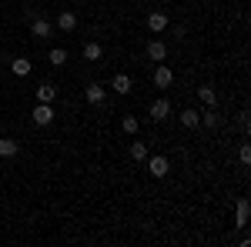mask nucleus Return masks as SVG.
<instances>
[{"mask_svg":"<svg viewBox=\"0 0 251 247\" xmlns=\"http://www.w3.org/2000/svg\"><path fill=\"white\" fill-rule=\"evenodd\" d=\"M100 57H104V47L97 40H87L84 44V60H100Z\"/></svg>","mask_w":251,"mask_h":247,"instance_id":"nucleus-11","label":"nucleus"},{"mask_svg":"<svg viewBox=\"0 0 251 247\" xmlns=\"http://www.w3.org/2000/svg\"><path fill=\"white\" fill-rule=\"evenodd\" d=\"M234 221H238V227L248 224V201H238V214H234Z\"/></svg>","mask_w":251,"mask_h":247,"instance_id":"nucleus-19","label":"nucleus"},{"mask_svg":"<svg viewBox=\"0 0 251 247\" xmlns=\"http://www.w3.org/2000/svg\"><path fill=\"white\" fill-rule=\"evenodd\" d=\"M20 144L17 140H10V137H0V157H17Z\"/></svg>","mask_w":251,"mask_h":247,"instance_id":"nucleus-13","label":"nucleus"},{"mask_svg":"<svg viewBox=\"0 0 251 247\" xmlns=\"http://www.w3.org/2000/svg\"><path fill=\"white\" fill-rule=\"evenodd\" d=\"M198 117H201V124H204V127H211V131L218 127V114H214V107H208L204 114H198Z\"/></svg>","mask_w":251,"mask_h":247,"instance_id":"nucleus-20","label":"nucleus"},{"mask_svg":"<svg viewBox=\"0 0 251 247\" xmlns=\"http://www.w3.org/2000/svg\"><path fill=\"white\" fill-rule=\"evenodd\" d=\"M104 94H107V90H104L100 84H87V87H84V100H87V104H104Z\"/></svg>","mask_w":251,"mask_h":247,"instance_id":"nucleus-6","label":"nucleus"},{"mask_svg":"<svg viewBox=\"0 0 251 247\" xmlns=\"http://www.w3.org/2000/svg\"><path fill=\"white\" fill-rule=\"evenodd\" d=\"M131 157H134V160H148V144H144V140H134V144H131Z\"/></svg>","mask_w":251,"mask_h":247,"instance_id":"nucleus-18","label":"nucleus"},{"mask_svg":"<svg viewBox=\"0 0 251 247\" xmlns=\"http://www.w3.org/2000/svg\"><path fill=\"white\" fill-rule=\"evenodd\" d=\"M30 67H34V64H30L27 57H17V60H10V70H14V77H27V74H30Z\"/></svg>","mask_w":251,"mask_h":247,"instance_id":"nucleus-12","label":"nucleus"},{"mask_svg":"<svg viewBox=\"0 0 251 247\" xmlns=\"http://www.w3.org/2000/svg\"><path fill=\"white\" fill-rule=\"evenodd\" d=\"M148 171H151V177L161 180V177H168V171H171V160H168V157H161V154H154V157H151V164H148Z\"/></svg>","mask_w":251,"mask_h":247,"instance_id":"nucleus-2","label":"nucleus"},{"mask_svg":"<svg viewBox=\"0 0 251 247\" xmlns=\"http://www.w3.org/2000/svg\"><path fill=\"white\" fill-rule=\"evenodd\" d=\"M198 100H201L204 107H214V104H218V94H214V87H198Z\"/></svg>","mask_w":251,"mask_h":247,"instance_id":"nucleus-15","label":"nucleus"},{"mask_svg":"<svg viewBox=\"0 0 251 247\" xmlns=\"http://www.w3.org/2000/svg\"><path fill=\"white\" fill-rule=\"evenodd\" d=\"M181 124H184L188 131L201 127V117H198V111H181Z\"/></svg>","mask_w":251,"mask_h":247,"instance_id":"nucleus-16","label":"nucleus"},{"mask_svg":"<svg viewBox=\"0 0 251 247\" xmlns=\"http://www.w3.org/2000/svg\"><path fill=\"white\" fill-rule=\"evenodd\" d=\"M37 104H54V97H57V90H54V84H40L37 90Z\"/></svg>","mask_w":251,"mask_h":247,"instance_id":"nucleus-9","label":"nucleus"},{"mask_svg":"<svg viewBox=\"0 0 251 247\" xmlns=\"http://www.w3.org/2000/svg\"><path fill=\"white\" fill-rule=\"evenodd\" d=\"M137 127H141L137 117H124V134H137Z\"/></svg>","mask_w":251,"mask_h":247,"instance_id":"nucleus-21","label":"nucleus"},{"mask_svg":"<svg viewBox=\"0 0 251 247\" xmlns=\"http://www.w3.org/2000/svg\"><path fill=\"white\" fill-rule=\"evenodd\" d=\"M238 157H241V164H251V147H241V154H238Z\"/></svg>","mask_w":251,"mask_h":247,"instance_id":"nucleus-22","label":"nucleus"},{"mask_svg":"<svg viewBox=\"0 0 251 247\" xmlns=\"http://www.w3.org/2000/svg\"><path fill=\"white\" fill-rule=\"evenodd\" d=\"M171 84H174V74H171V67H164V64H161V67L154 70V87H161V90H168Z\"/></svg>","mask_w":251,"mask_h":247,"instance_id":"nucleus-5","label":"nucleus"},{"mask_svg":"<svg viewBox=\"0 0 251 247\" xmlns=\"http://www.w3.org/2000/svg\"><path fill=\"white\" fill-rule=\"evenodd\" d=\"M47 60H50L54 67H64V64H67V50H64V47H54V50L47 54Z\"/></svg>","mask_w":251,"mask_h":247,"instance_id":"nucleus-17","label":"nucleus"},{"mask_svg":"<svg viewBox=\"0 0 251 247\" xmlns=\"http://www.w3.org/2000/svg\"><path fill=\"white\" fill-rule=\"evenodd\" d=\"M171 117V100H154L151 104V120H168Z\"/></svg>","mask_w":251,"mask_h":247,"instance_id":"nucleus-7","label":"nucleus"},{"mask_svg":"<svg viewBox=\"0 0 251 247\" xmlns=\"http://www.w3.org/2000/svg\"><path fill=\"white\" fill-rule=\"evenodd\" d=\"M57 27H60V30H67V34H71V30L77 27V14H74V10H60V17H57Z\"/></svg>","mask_w":251,"mask_h":247,"instance_id":"nucleus-8","label":"nucleus"},{"mask_svg":"<svg viewBox=\"0 0 251 247\" xmlns=\"http://www.w3.org/2000/svg\"><path fill=\"white\" fill-rule=\"evenodd\" d=\"M34 124H37V127H50V124H54V107H50V104H37V107H34Z\"/></svg>","mask_w":251,"mask_h":247,"instance_id":"nucleus-1","label":"nucleus"},{"mask_svg":"<svg viewBox=\"0 0 251 247\" xmlns=\"http://www.w3.org/2000/svg\"><path fill=\"white\" fill-rule=\"evenodd\" d=\"M148 57L154 60V64H161V60L168 57V44L164 40H148Z\"/></svg>","mask_w":251,"mask_h":247,"instance_id":"nucleus-4","label":"nucleus"},{"mask_svg":"<svg viewBox=\"0 0 251 247\" xmlns=\"http://www.w3.org/2000/svg\"><path fill=\"white\" fill-rule=\"evenodd\" d=\"M50 30H54V27H50L44 17H37L34 23H30V34H34V37H50Z\"/></svg>","mask_w":251,"mask_h":247,"instance_id":"nucleus-14","label":"nucleus"},{"mask_svg":"<svg viewBox=\"0 0 251 247\" xmlns=\"http://www.w3.org/2000/svg\"><path fill=\"white\" fill-rule=\"evenodd\" d=\"M111 87H114L117 94H131V87H134V84H131V77H127V74H114Z\"/></svg>","mask_w":251,"mask_h":247,"instance_id":"nucleus-10","label":"nucleus"},{"mask_svg":"<svg viewBox=\"0 0 251 247\" xmlns=\"http://www.w3.org/2000/svg\"><path fill=\"white\" fill-rule=\"evenodd\" d=\"M148 30H151V34H161V30H168V14H161V10H151V14H148Z\"/></svg>","mask_w":251,"mask_h":247,"instance_id":"nucleus-3","label":"nucleus"}]
</instances>
